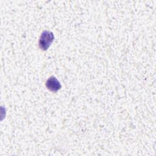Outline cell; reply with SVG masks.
Segmentation results:
<instances>
[{
    "mask_svg": "<svg viewBox=\"0 0 156 156\" xmlns=\"http://www.w3.org/2000/svg\"><path fill=\"white\" fill-rule=\"evenodd\" d=\"M54 39V34L52 32L44 30L41 34L39 40V47L43 51L47 50Z\"/></svg>",
    "mask_w": 156,
    "mask_h": 156,
    "instance_id": "6da1fadb",
    "label": "cell"
},
{
    "mask_svg": "<svg viewBox=\"0 0 156 156\" xmlns=\"http://www.w3.org/2000/svg\"><path fill=\"white\" fill-rule=\"evenodd\" d=\"M47 88L52 91H57L60 89L62 85L60 82L54 76L50 77L46 82Z\"/></svg>",
    "mask_w": 156,
    "mask_h": 156,
    "instance_id": "7a4b0ae2",
    "label": "cell"
}]
</instances>
